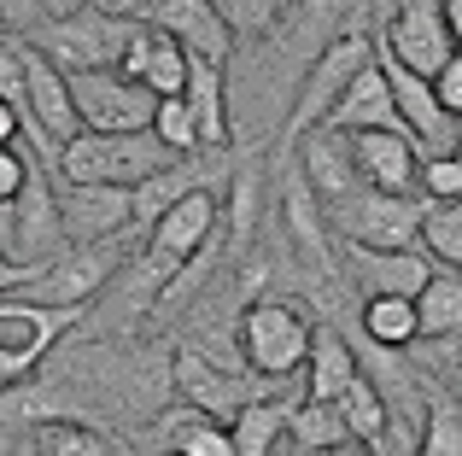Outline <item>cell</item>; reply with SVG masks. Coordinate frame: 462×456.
Segmentation results:
<instances>
[{
    "label": "cell",
    "mask_w": 462,
    "mask_h": 456,
    "mask_svg": "<svg viewBox=\"0 0 462 456\" xmlns=\"http://www.w3.org/2000/svg\"><path fill=\"white\" fill-rule=\"evenodd\" d=\"M88 310H65V305H42L30 293H6L0 298V387H23L42 369V357L65 340Z\"/></svg>",
    "instance_id": "8992f818"
},
{
    "label": "cell",
    "mask_w": 462,
    "mask_h": 456,
    "mask_svg": "<svg viewBox=\"0 0 462 456\" xmlns=\"http://www.w3.org/2000/svg\"><path fill=\"white\" fill-rule=\"evenodd\" d=\"M334 404H339V422H346V433L381 456L386 439H393V410H386V398L369 387V375H363V369H357V380H351V387L339 392Z\"/></svg>",
    "instance_id": "4316f807"
},
{
    "label": "cell",
    "mask_w": 462,
    "mask_h": 456,
    "mask_svg": "<svg viewBox=\"0 0 462 456\" xmlns=\"http://www.w3.org/2000/svg\"><path fill=\"white\" fill-rule=\"evenodd\" d=\"M59 205V234L65 246H94V240H117L129 234V187H106V182H59L53 194Z\"/></svg>",
    "instance_id": "5bb4252c"
},
{
    "label": "cell",
    "mask_w": 462,
    "mask_h": 456,
    "mask_svg": "<svg viewBox=\"0 0 462 456\" xmlns=\"http://www.w3.org/2000/svg\"><path fill=\"white\" fill-rule=\"evenodd\" d=\"M263 159H270V141H252L246 152L228 170V251H246L252 234H258V205H263Z\"/></svg>",
    "instance_id": "603a6c76"
},
{
    "label": "cell",
    "mask_w": 462,
    "mask_h": 456,
    "mask_svg": "<svg viewBox=\"0 0 462 456\" xmlns=\"http://www.w3.org/2000/svg\"><path fill=\"white\" fill-rule=\"evenodd\" d=\"M346 263H351V281L363 287V298L374 293H398V298H416L433 275V258L421 246H404V251H374V246H346Z\"/></svg>",
    "instance_id": "d6986e66"
},
{
    "label": "cell",
    "mask_w": 462,
    "mask_h": 456,
    "mask_svg": "<svg viewBox=\"0 0 462 456\" xmlns=\"http://www.w3.org/2000/svg\"><path fill=\"white\" fill-rule=\"evenodd\" d=\"M30 456H117V445L94 422L47 415V422H35V433H30Z\"/></svg>",
    "instance_id": "1f68e13d"
},
{
    "label": "cell",
    "mask_w": 462,
    "mask_h": 456,
    "mask_svg": "<svg viewBox=\"0 0 462 456\" xmlns=\"http://www.w3.org/2000/svg\"><path fill=\"white\" fill-rule=\"evenodd\" d=\"M275 176H282L275 187H282V211H287V234H293V246L305 251L322 275H334V234H328V217H322V205H316L310 182L299 176L293 152H275Z\"/></svg>",
    "instance_id": "e0dca14e"
},
{
    "label": "cell",
    "mask_w": 462,
    "mask_h": 456,
    "mask_svg": "<svg viewBox=\"0 0 462 456\" xmlns=\"http://www.w3.org/2000/svg\"><path fill=\"white\" fill-rule=\"evenodd\" d=\"M117 77L141 82L152 100H170V94H181V82H188V53H181L164 30H152V23L135 18V30H129V41H124V59H117Z\"/></svg>",
    "instance_id": "2e32d148"
},
{
    "label": "cell",
    "mask_w": 462,
    "mask_h": 456,
    "mask_svg": "<svg viewBox=\"0 0 462 456\" xmlns=\"http://www.w3.org/2000/svg\"><path fill=\"white\" fill-rule=\"evenodd\" d=\"M18 141H23V123H18V112L0 100V147H18Z\"/></svg>",
    "instance_id": "ee69618b"
},
{
    "label": "cell",
    "mask_w": 462,
    "mask_h": 456,
    "mask_svg": "<svg viewBox=\"0 0 462 456\" xmlns=\"http://www.w3.org/2000/svg\"><path fill=\"white\" fill-rule=\"evenodd\" d=\"M30 281H35V263H18V258H6V251H0V298H6V293H23Z\"/></svg>",
    "instance_id": "b9f144b4"
},
{
    "label": "cell",
    "mask_w": 462,
    "mask_h": 456,
    "mask_svg": "<svg viewBox=\"0 0 462 456\" xmlns=\"http://www.w3.org/2000/svg\"><path fill=\"white\" fill-rule=\"evenodd\" d=\"M410 456H462V398H451L445 387L421 392V427Z\"/></svg>",
    "instance_id": "f546056e"
},
{
    "label": "cell",
    "mask_w": 462,
    "mask_h": 456,
    "mask_svg": "<svg viewBox=\"0 0 462 456\" xmlns=\"http://www.w3.org/2000/svg\"><path fill=\"white\" fill-rule=\"evenodd\" d=\"M0 41H6V35H0Z\"/></svg>",
    "instance_id": "c3c4849f"
},
{
    "label": "cell",
    "mask_w": 462,
    "mask_h": 456,
    "mask_svg": "<svg viewBox=\"0 0 462 456\" xmlns=\"http://www.w3.org/2000/svg\"><path fill=\"white\" fill-rule=\"evenodd\" d=\"M316 340V322L299 298H252L240 310V357H246V375L258 380H287L305 369Z\"/></svg>",
    "instance_id": "7a4b0ae2"
},
{
    "label": "cell",
    "mask_w": 462,
    "mask_h": 456,
    "mask_svg": "<svg viewBox=\"0 0 462 456\" xmlns=\"http://www.w3.org/2000/svg\"><path fill=\"white\" fill-rule=\"evenodd\" d=\"M205 6L223 18V30L235 35V41H263V35L287 18L293 0H205Z\"/></svg>",
    "instance_id": "836d02e7"
},
{
    "label": "cell",
    "mask_w": 462,
    "mask_h": 456,
    "mask_svg": "<svg viewBox=\"0 0 462 456\" xmlns=\"http://www.w3.org/2000/svg\"><path fill=\"white\" fill-rule=\"evenodd\" d=\"M433 100H439V112L451 117V123H462V53H451L445 70L433 77Z\"/></svg>",
    "instance_id": "f35d334b"
},
{
    "label": "cell",
    "mask_w": 462,
    "mask_h": 456,
    "mask_svg": "<svg viewBox=\"0 0 462 456\" xmlns=\"http://www.w3.org/2000/svg\"><path fill=\"white\" fill-rule=\"evenodd\" d=\"M416 328H421V340H451V333H462V269H439L433 263L428 287L416 293Z\"/></svg>",
    "instance_id": "83f0119b"
},
{
    "label": "cell",
    "mask_w": 462,
    "mask_h": 456,
    "mask_svg": "<svg viewBox=\"0 0 462 456\" xmlns=\"http://www.w3.org/2000/svg\"><path fill=\"white\" fill-rule=\"evenodd\" d=\"M152 141L158 147H170L176 159H199V135H193V112L181 105V94H170V100L152 105Z\"/></svg>",
    "instance_id": "8d00e7d4"
},
{
    "label": "cell",
    "mask_w": 462,
    "mask_h": 456,
    "mask_svg": "<svg viewBox=\"0 0 462 456\" xmlns=\"http://www.w3.org/2000/svg\"><path fill=\"white\" fill-rule=\"evenodd\" d=\"M363 340L381 345V351H410V345L421 340V328H416V298H398V293L363 298Z\"/></svg>",
    "instance_id": "4dcf8cb0"
},
{
    "label": "cell",
    "mask_w": 462,
    "mask_h": 456,
    "mask_svg": "<svg viewBox=\"0 0 462 456\" xmlns=\"http://www.w3.org/2000/svg\"><path fill=\"white\" fill-rule=\"evenodd\" d=\"M451 159L462 164V123H457V135H451Z\"/></svg>",
    "instance_id": "7dc6e473"
},
{
    "label": "cell",
    "mask_w": 462,
    "mask_h": 456,
    "mask_svg": "<svg viewBox=\"0 0 462 456\" xmlns=\"http://www.w3.org/2000/svg\"><path fill=\"white\" fill-rule=\"evenodd\" d=\"M369 59H374V35L369 30H357V23L339 30L334 41L310 59L305 77H299V94H293V105H287V117H282V141H275L270 152H293V141L310 135V129L334 112V100L351 88V77H357Z\"/></svg>",
    "instance_id": "3957f363"
},
{
    "label": "cell",
    "mask_w": 462,
    "mask_h": 456,
    "mask_svg": "<svg viewBox=\"0 0 462 456\" xmlns=\"http://www.w3.org/2000/svg\"><path fill=\"white\" fill-rule=\"evenodd\" d=\"M205 187V176H199V164H188V159H176V164H164L158 176H147V182H135L129 187V223H141V228H152L158 217H164L176 199H188V194H199Z\"/></svg>",
    "instance_id": "484cf974"
},
{
    "label": "cell",
    "mask_w": 462,
    "mask_h": 456,
    "mask_svg": "<svg viewBox=\"0 0 462 456\" xmlns=\"http://www.w3.org/2000/svg\"><path fill=\"white\" fill-rule=\"evenodd\" d=\"M170 392H176L188 410L211 415V422H235V415L258 398V387H252L246 369L211 357L205 345H181V351L170 357Z\"/></svg>",
    "instance_id": "30bf717a"
},
{
    "label": "cell",
    "mask_w": 462,
    "mask_h": 456,
    "mask_svg": "<svg viewBox=\"0 0 462 456\" xmlns=\"http://www.w3.org/2000/svg\"><path fill=\"white\" fill-rule=\"evenodd\" d=\"M217 234H223V211H217V194H211V187L176 199V205L152 223L147 251H141V263H135V287H129V293H135V305H158L164 281L193 258V251L211 246Z\"/></svg>",
    "instance_id": "6da1fadb"
},
{
    "label": "cell",
    "mask_w": 462,
    "mask_h": 456,
    "mask_svg": "<svg viewBox=\"0 0 462 456\" xmlns=\"http://www.w3.org/2000/svg\"><path fill=\"white\" fill-rule=\"evenodd\" d=\"M346 147H351V170H357L363 187H374V194H416L421 152L410 147L404 129H357V135H346Z\"/></svg>",
    "instance_id": "9a60e30c"
},
{
    "label": "cell",
    "mask_w": 462,
    "mask_h": 456,
    "mask_svg": "<svg viewBox=\"0 0 462 456\" xmlns=\"http://www.w3.org/2000/svg\"><path fill=\"white\" fill-rule=\"evenodd\" d=\"M433 345H439L433 387H451V398H462V333H451V340H433Z\"/></svg>",
    "instance_id": "60d3db41"
},
{
    "label": "cell",
    "mask_w": 462,
    "mask_h": 456,
    "mask_svg": "<svg viewBox=\"0 0 462 456\" xmlns=\"http://www.w3.org/2000/svg\"><path fill=\"white\" fill-rule=\"evenodd\" d=\"M374 47H381L393 65H404L410 77H439L445 59L457 53L451 35H445L439 23V0H398V12L386 18V30L374 35Z\"/></svg>",
    "instance_id": "7c38bea8"
},
{
    "label": "cell",
    "mask_w": 462,
    "mask_h": 456,
    "mask_svg": "<svg viewBox=\"0 0 462 456\" xmlns=\"http://www.w3.org/2000/svg\"><path fill=\"white\" fill-rule=\"evenodd\" d=\"M129 263L124 234L117 240H94V246H59L47 263H35V281L23 287L42 305H65V310H88V298L112 281L117 269Z\"/></svg>",
    "instance_id": "9c48e42d"
},
{
    "label": "cell",
    "mask_w": 462,
    "mask_h": 456,
    "mask_svg": "<svg viewBox=\"0 0 462 456\" xmlns=\"http://www.w3.org/2000/svg\"><path fill=\"white\" fill-rule=\"evenodd\" d=\"M82 0H0V35L30 41L35 30H47L53 18H70Z\"/></svg>",
    "instance_id": "d590c367"
},
{
    "label": "cell",
    "mask_w": 462,
    "mask_h": 456,
    "mask_svg": "<svg viewBox=\"0 0 462 456\" xmlns=\"http://www.w3.org/2000/svg\"><path fill=\"white\" fill-rule=\"evenodd\" d=\"M18 65H23V105H18V123L23 135L42 147L47 164H59V147L82 135L77 123V105H70V82L59 65H47L30 41H18Z\"/></svg>",
    "instance_id": "ba28073f"
},
{
    "label": "cell",
    "mask_w": 462,
    "mask_h": 456,
    "mask_svg": "<svg viewBox=\"0 0 462 456\" xmlns=\"http://www.w3.org/2000/svg\"><path fill=\"white\" fill-rule=\"evenodd\" d=\"M421 199L416 194H374L357 187L351 199L328 205V234H339L346 246H374V251H404L421 240Z\"/></svg>",
    "instance_id": "52a82bcc"
},
{
    "label": "cell",
    "mask_w": 462,
    "mask_h": 456,
    "mask_svg": "<svg viewBox=\"0 0 462 456\" xmlns=\"http://www.w3.org/2000/svg\"><path fill=\"white\" fill-rule=\"evenodd\" d=\"M59 205H53V187H47L42 170H30L23 194L12 199V258L18 263H47L59 251Z\"/></svg>",
    "instance_id": "ffe728a7"
},
{
    "label": "cell",
    "mask_w": 462,
    "mask_h": 456,
    "mask_svg": "<svg viewBox=\"0 0 462 456\" xmlns=\"http://www.w3.org/2000/svg\"><path fill=\"white\" fill-rule=\"evenodd\" d=\"M287 433H293L299 456H328L346 445V422H339V404H316V398H299L293 415H287Z\"/></svg>",
    "instance_id": "d6a6232c"
},
{
    "label": "cell",
    "mask_w": 462,
    "mask_h": 456,
    "mask_svg": "<svg viewBox=\"0 0 462 456\" xmlns=\"http://www.w3.org/2000/svg\"><path fill=\"white\" fill-rule=\"evenodd\" d=\"M439 23H445V35H451V47L462 53V0H439Z\"/></svg>",
    "instance_id": "7bdbcfd3"
},
{
    "label": "cell",
    "mask_w": 462,
    "mask_h": 456,
    "mask_svg": "<svg viewBox=\"0 0 462 456\" xmlns=\"http://www.w3.org/2000/svg\"><path fill=\"white\" fill-rule=\"evenodd\" d=\"M176 164V152L158 147L152 129H129V135H88L59 147V182H106V187H135Z\"/></svg>",
    "instance_id": "277c9868"
},
{
    "label": "cell",
    "mask_w": 462,
    "mask_h": 456,
    "mask_svg": "<svg viewBox=\"0 0 462 456\" xmlns=\"http://www.w3.org/2000/svg\"><path fill=\"white\" fill-rule=\"evenodd\" d=\"M287 415H293V398H252L246 410L228 422L235 456H275V445L287 439Z\"/></svg>",
    "instance_id": "f1b7e54d"
},
{
    "label": "cell",
    "mask_w": 462,
    "mask_h": 456,
    "mask_svg": "<svg viewBox=\"0 0 462 456\" xmlns=\"http://www.w3.org/2000/svg\"><path fill=\"white\" fill-rule=\"evenodd\" d=\"M152 439H158V451H164V456H235L228 422H211V415L188 410V404H176V410L158 415Z\"/></svg>",
    "instance_id": "d4e9b609"
},
{
    "label": "cell",
    "mask_w": 462,
    "mask_h": 456,
    "mask_svg": "<svg viewBox=\"0 0 462 456\" xmlns=\"http://www.w3.org/2000/svg\"><path fill=\"white\" fill-rule=\"evenodd\" d=\"M416 199L421 205H451V199H462V164L451 159V152L416 159Z\"/></svg>",
    "instance_id": "74e56055"
},
{
    "label": "cell",
    "mask_w": 462,
    "mask_h": 456,
    "mask_svg": "<svg viewBox=\"0 0 462 456\" xmlns=\"http://www.w3.org/2000/svg\"><path fill=\"white\" fill-rule=\"evenodd\" d=\"M293 164H299V176L310 182V194H316V205H339V199H351L357 194V170H351V147H346V135L339 129H310V135H299L293 141Z\"/></svg>",
    "instance_id": "ac0fdd59"
},
{
    "label": "cell",
    "mask_w": 462,
    "mask_h": 456,
    "mask_svg": "<svg viewBox=\"0 0 462 456\" xmlns=\"http://www.w3.org/2000/svg\"><path fill=\"white\" fill-rule=\"evenodd\" d=\"M70 82V105H77V123L88 135H129V129L152 123V94L141 82L117 77V70H77Z\"/></svg>",
    "instance_id": "8fae6325"
},
{
    "label": "cell",
    "mask_w": 462,
    "mask_h": 456,
    "mask_svg": "<svg viewBox=\"0 0 462 456\" xmlns=\"http://www.w3.org/2000/svg\"><path fill=\"white\" fill-rule=\"evenodd\" d=\"M316 129H339V135H357V129H398L393 88H386V70L369 59V65L351 77V88L334 100V112H328Z\"/></svg>",
    "instance_id": "7402d4cb"
},
{
    "label": "cell",
    "mask_w": 462,
    "mask_h": 456,
    "mask_svg": "<svg viewBox=\"0 0 462 456\" xmlns=\"http://www.w3.org/2000/svg\"><path fill=\"white\" fill-rule=\"evenodd\" d=\"M0 251L12 258V205H0Z\"/></svg>",
    "instance_id": "f6af8a7d"
},
{
    "label": "cell",
    "mask_w": 462,
    "mask_h": 456,
    "mask_svg": "<svg viewBox=\"0 0 462 456\" xmlns=\"http://www.w3.org/2000/svg\"><path fill=\"white\" fill-rule=\"evenodd\" d=\"M129 18L164 30L188 59H205V65H223V70H228V59H235V35L223 30V18H217L205 0H135Z\"/></svg>",
    "instance_id": "4fadbf2b"
},
{
    "label": "cell",
    "mask_w": 462,
    "mask_h": 456,
    "mask_svg": "<svg viewBox=\"0 0 462 456\" xmlns=\"http://www.w3.org/2000/svg\"><path fill=\"white\" fill-rule=\"evenodd\" d=\"M357 369H363V357L351 351V340L346 333H334V328H316V340H310V357H305V398L316 404H334L339 392L357 380Z\"/></svg>",
    "instance_id": "cb8c5ba5"
},
{
    "label": "cell",
    "mask_w": 462,
    "mask_h": 456,
    "mask_svg": "<svg viewBox=\"0 0 462 456\" xmlns=\"http://www.w3.org/2000/svg\"><path fill=\"white\" fill-rule=\"evenodd\" d=\"M30 170H35V159H23V147H0V205H12L23 194Z\"/></svg>",
    "instance_id": "ab89813d"
},
{
    "label": "cell",
    "mask_w": 462,
    "mask_h": 456,
    "mask_svg": "<svg viewBox=\"0 0 462 456\" xmlns=\"http://www.w3.org/2000/svg\"><path fill=\"white\" fill-rule=\"evenodd\" d=\"M129 30H135V18H129V12L77 6L70 18H53L47 30H35L30 47L47 59V65H59L65 77H77V70H117Z\"/></svg>",
    "instance_id": "5b68a950"
},
{
    "label": "cell",
    "mask_w": 462,
    "mask_h": 456,
    "mask_svg": "<svg viewBox=\"0 0 462 456\" xmlns=\"http://www.w3.org/2000/svg\"><path fill=\"white\" fill-rule=\"evenodd\" d=\"M181 105L193 112V135H199V152H217V147H228V141H235V117H228V82H223V65L188 59Z\"/></svg>",
    "instance_id": "44dd1931"
},
{
    "label": "cell",
    "mask_w": 462,
    "mask_h": 456,
    "mask_svg": "<svg viewBox=\"0 0 462 456\" xmlns=\"http://www.w3.org/2000/svg\"><path fill=\"white\" fill-rule=\"evenodd\" d=\"M328 456H374L369 445H357V439H346V445H339V451H328Z\"/></svg>",
    "instance_id": "bcb514c9"
},
{
    "label": "cell",
    "mask_w": 462,
    "mask_h": 456,
    "mask_svg": "<svg viewBox=\"0 0 462 456\" xmlns=\"http://www.w3.org/2000/svg\"><path fill=\"white\" fill-rule=\"evenodd\" d=\"M416 246H428V258H439L445 269H462V199L421 211V240Z\"/></svg>",
    "instance_id": "e575fe53"
}]
</instances>
